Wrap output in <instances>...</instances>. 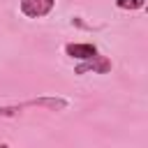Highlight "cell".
Segmentation results:
<instances>
[{
    "label": "cell",
    "mask_w": 148,
    "mask_h": 148,
    "mask_svg": "<svg viewBox=\"0 0 148 148\" xmlns=\"http://www.w3.org/2000/svg\"><path fill=\"white\" fill-rule=\"evenodd\" d=\"M56 0H21V12L28 18H42L53 9Z\"/></svg>",
    "instance_id": "6da1fadb"
},
{
    "label": "cell",
    "mask_w": 148,
    "mask_h": 148,
    "mask_svg": "<svg viewBox=\"0 0 148 148\" xmlns=\"http://www.w3.org/2000/svg\"><path fill=\"white\" fill-rule=\"evenodd\" d=\"M109 69H111V60L97 53L95 58H90V60H83L81 65H76V67H74V74H86V72H97V74H106Z\"/></svg>",
    "instance_id": "7a4b0ae2"
},
{
    "label": "cell",
    "mask_w": 148,
    "mask_h": 148,
    "mask_svg": "<svg viewBox=\"0 0 148 148\" xmlns=\"http://www.w3.org/2000/svg\"><path fill=\"white\" fill-rule=\"evenodd\" d=\"M65 53L69 58H76V60H90V58L97 56V46H92V44H67Z\"/></svg>",
    "instance_id": "3957f363"
},
{
    "label": "cell",
    "mask_w": 148,
    "mask_h": 148,
    "mask_svg": "<svg viewBox=\"0 0 148 148\" xmlns=\"http://www.w3.org/2000/svg\"><path fill=\"white\" fill-rule=\"evenodd\" d=\"M21 106H44V109H51V111H62L67 106V99H62V97H37V99H30Z\"/></svg>",
    "instance_id": "277c9868"
},
{
    "label": "cell",
    "mask_w": 148,
    "mask_h": 148,
    "mask_svg": "<svg viewBox=\"0 0 148 148\" xmlns=\"http://www.w3.org/2000/svg\"><path fill=\"white\" fill-rule=\"evenodd\" d=\"M146 5V0H116L118 9H141Z\"/></svg>",
    "instance_id": "5b68a950"
}]
</instances>
